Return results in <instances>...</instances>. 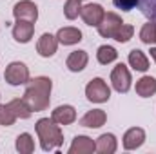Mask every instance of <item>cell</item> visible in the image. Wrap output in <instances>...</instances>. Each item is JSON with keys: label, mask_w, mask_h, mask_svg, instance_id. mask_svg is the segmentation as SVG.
<instances>
[{"label": "cell", "mask_w": 156, "mask_h": 154, "mask_svg": "<svg viewBox=\"0 0 156 154\" xmlns=\"http://www.w3.org/2000/svg\"><path fill=\"white\" fill-rule=\"evenodd\" d=\"M51 89H53V82L47 76H37L27 82L24 100H26V103L29 105L31 111L40 113V111H45L49 107Z\"/></svg>", "instance_id": "1"}, {"label": "cell", "mask_w": 156, "mask_h": 154, "mask_svg": "<svg viewBox=\"0 0 156 154\" xmlns=\"http://www.w3.org/2000/svg\"><path fill=\"white\" fill-rule=\"evenodd\" d=\"M35 131L38 134L42 151L49 152V151H55V149L62 147L64 134H62L60 125L53 118H40L38 121H37V125H35Z\"/></svg>", "instance_id": "2"}, {"label": "cell", "mask_w": 156, "mask_h": 154, "mask_svg": "<svg viewBox=\"0 0 156 154\" xmlns=\"http://www.w3.org/2000/svg\"><path fill=\"white\" fill-rule=\"evenodd\" d=\"M85 96L93 103H104L111 98V89L102 78H93L85 87Z\"/></svg>", "instance_id": "3"}, {"label": "cell", "mask_w": 156, "mask_h": 154, "mask_svg": "<svg viewBox=\"0 0 156 154\" xmlns=\"http://www.w3.org/2000/svg\"><path fill=\"white\" fill-rule=\"evenodd\" d=\"M4 80L9 85H24V83H27L29 82V69H27V65L22 64V62H11L5 67Z\"/></svg>", "instance_id": "4"}, {"label": "cell", "mask_w": 156, "mask_h": 154, "mask_svg": "<svg viewBox=\"0 0 156 154\" xmlns=\"http://www.w3.org/2000/svg\"><path fill=\"white\" fill-rule=\"evenodd\" d=\"M131 73H129V69H127V65H123V64H118L116 67L113 69V73H111V83H113V87H115V91L116 93H127L129 89H131Z\"/></svg>", "instance_id": "5"}, {"label": "cell", "mask_w": 156, "mask_h": 154, "mask_svg": "<svg viewBox=\"0 0 156 154\" xmlns=\"http://www.w3.org/2000/svg\"><path fill=\"white\" fill-rule=\"evenodd\" d=\"M13 15H15L16 20H31V22H37L38 20V7L31 0H20V2L15 4Z\"/></svg>", "instance_id": "6"}, {"label": "cell", "mask_w": 156, "mask_h": 154, "mask_svg": "<svg viewBox=\"0 0 156 154\" xmlns=\"http://www.w3.org/2000/svg\"><path fill=\"white\" fill-rule=\"evenodd\" d=\"M104 15H105V11H104V7L100 4H87V5H82V9H80L82 20L91 27H98Z\"/></svg>", "instance_id": "7"}, {"label": "cell", "mask_w": 156, "mask_h": 154, "mask_svg": "<svg viewBox=\"0 0 156 154\" xmlns=\"http://www.w3.org/2000/svg\"><path fill=\"white\" fill-rule=\"evenodd\" d=\"M122 24L123 22H122V18L118 16L116 13H105L104 18H102V22L98 24V33L104 38H113Z\"/></svg>", "instance_id": "8"}, {"label": "cell", "mask_w": 156, "mask_h": 154, "mask_svg": "<svg viewBox=\"0 0 156 154\" xmlns=\"http://www.w3.org/2000/svg\"><path fill=\"white\" fill-rule=\"evenodd\" d=\"M35 33V22L31 20H16V24L13 26V38L18 44H27L33 38Z\"/></svg>", "instance_id": "9"}, {"label": "cell", "mask_w": 156, "mask_h": 154, "mask_svg": "<svg viewBox=\"0 0 156 154\" xmlns=\"http://www.w3.org/2000/svg\"><path fill=\"white\" fill-rule=\"evenodd\" d=\"M145 142V131L140 127H133L123 134V149L125 151H134L142 147Z\"/></svg>", "instance_id": "10"}, {"label": "cell", "mask_w": 156, "mask_h": 154, "mask_svg": "<svg viewBox=\"0 0 156 154\" xmlns=\"http://www.w3.org/2000/svg\"><path fill=\"white\" fill-rule=\"evenodd\" d=\"M58 49V38L53 37L51 33H44L42 37L38 38V44H37V51H38L40 56L44 58H49L56 53Z\"/></svg>", "instance_id": "11"}, {"label": "cell", "mask_w": 156, "mask_h": 154, "mask_svg": "<svg viewBox=\"0 0 156 154\" xmlns=\"http://www.w3.org/2000/svg\"><path fill=\"white\" fill-rule=\"evenodd\" d=\"M105 121H107L105 111H102V109H93V111H89V113H85V114L82 116L80 125H82V127H89V129H98V127L105 125Z\"/></svg>", "instance_id": "12"}, {"label": "cell", "mask_w": 156, "mask_h": 154, "mask_svg": "<svg viewBox=\"0 0 156 154\" xmlns=\"http://www.w3.org/2000/svg\"><path fill=\"white\" fill-rule=\"evenodd\" d=\"M94 151H96V143L89 136H75L69 147V154H93Z\"/></svg>", "instance_id": "13"}, {"label": "cell", "mask_w": 156, "mask_h": 154, "mask_svg": "<svg viewBox=\"0 0 156 154\" xmlns=\"http://www.w3.org/2000/svg\"><path fill=\"white\" fill-rule=\"evenodd\" d=\"M51 118L58 123V125H71L75 120H76V109L73 105H58Z\"/></svg>", "instance_id": "14"}, {"label": "cell", "mask_w": 156, "mask_h": 154, "mask_svg": "<svg viewBox=\"0 0 156 154\" xmlns=\"http://www.w3.org/2000/svg\"><path fill=\"white\" fill-rule=\"evenodd\" d=\"M87 62H89L87 53H85V51H82V49H78V51H73V53L67 56L66 65H67V69H69L71 73H80V71H83V69H85Z\"/></svg>", "instance_id": "15"}, {"label": "cell", "mask_w": 156, "mask_h": 154, "mask_svg": "<svg viewBox=\"0 0 156 154\" xmlns=\"http://www.w3.org/2000/svg\"><path fill=\"white\" fill-rule=\"evenodd\" d=\"M56 38H58V44L75 45L78 42H82V31L78 27H62V29H58Z\"/></svg>", "instance_id": "16"}, {"label": "cell", "mask_w": 156, "mask_h": 154, "mask_svg": "<svg viewBox=\"0 0 156 154\" xmlns=\"http://www.w3.org/2000/svg\"><path fill=\"white\" fill-rule=\"evenodd\" d=\"M94 143H96V152H100V154H113V152H116V147H118L116 136H115V134H111V132L102 134Z\"/></svg>", "instance_id": "17"}, {"label": "cell", "mask_w": 156, "mask_h": 154, "mask_svg": "<svg viewBox=\"0 0 156 154\" xmlns=\"http://www.w3.org/2000/svg\"><path fill=\"white\" fill-rule=\"evenodd\" d=\"M136 94L142 98H151L153 94H156V78L142 76L136 82Z\"/></svg>", "instance_id": "18"}, {"label": "cell", "mask_w": 156, "mask_h": 154, "mask_svg": "<svg viewBox=\"0 0 156 154\" xmlns=\"http://www.w3.org/2000/svg\"><path fill=\"white\" fill-rule=\"evenodd\" d=\"M129 65L134 69V71H140V73H145L149 69V60L145 56L144 51L140 49H133L129 53Z\"/></svg>", "instance_id": "19"}, {"label": "cell", "mask_w": 156, "mask_h": 154, "mask_svg": "<svg viewBox=\"0 0 156 154\" xmlns=\"http://www.w3.org/2000/svg\"><path fill=\"white\" fill-rule=\"evenodd\" d=\"M9 109L13 111V114L16 116V118H22V120H27L29 116H31V109H29V105L26 103V100L24 98H15V100H11L9 103Z\"/></svg>", "instance_id": "20"}, {"label": "cell", "mask_w": 156, "mask_h": 154, "mask_svg": "<svg viewBox=\"0 0 156 154\" xmlns=\"http://www.w3.org/2000/svg\"><path fill=\"white\" fill-rule=\"evenodd\" d=\"M16 151L20 154H31L35 151V140L29 132H22L16 138Z\"/></svg>", "instance_id": "21"}, {"label": "cell", "mask_w": 156, "mask_h": 154, "mask_svg": "<svg viewBox=\"0 0 156 154\" xmlns=\"http://www.w3.org/2000/svg\"><path fill=\"white\" fill-rule=\"evenodd\" d=\"M96 58L102 65H107V64H113L115 60L118 58V53L115 47L111 45H100L98 51H96Z\"/></svg>", "instance_id": "22"}, {"label": "cell", "mask_w": 156, "mask_h": 154, "mask_svg": "<svg viewBox=\"0 0 156 154\" xmlns=\"http://www.w3.org/2000/svg\"><path fill=\"white\" fill-rule=\"evenodd\" d=\"M140 40L147 45H154L156 44V22L149 20L147 24H144L142 31H140Z\"/></svg>", "instance_id": "23"}, {"label": "cell", "mask_w": 156, "mask_h": 154, "mask_svg": "<svg viewBox=\"0 0 156 154\" xmlns=\"http://www.w3.org/2000/svg\"><path fill=\"white\" fill-rule=\"evenodd\" d=\"M80 9H82V0H67L64 5V15L67 20H75L80 15Z\"/></svg>", "instance_id": "24"}, {"label": "cell", "mask_w": 156, "mask_h": 154, "mask_svg": "<svg viewBox=\"0 0 156 154\" xmlns=\"http://www.w3.org/2000/svg\"><path fill=\"white\" fill-rule=\"evenodd\" d=\"M133 35H134V27L131 24H122L113 38L116 40V42H120V44H125V42H129V40L133 38Z\"/></svg>", "instance_id": "25"}, {"label": "cell", "mask_w": 156, "mask_h": 154, "mask_svg": "<svg viewBox=\"0 0 156 154\" xmlns=\"http://www.w3.org/2000/svg\"><path fill=\"white\" fill-rule=\"evenodd\" d=\"M138 7L142 9V13L149 20L156 22V0H140L138 2Z\"/></svg>", "instance_id": "26"}, {"label": "cell", "mask_w": 156, "mask_h": 154, "mask_svg": "<svg viewBox=\"0 0 156 154\" xmlns=\"http://www.w3.org/2000/svg\"><path fill=\"white\" fill-rule=\"evenodd\" d=\"M18 118L13 114V111L9 109V105H0V125L4 127H11Z\"/></svg>", "instance_id": "27"}, {"label": "cell", "mask_w": 156, "mask_h": 154, "mask_svg": "<svg viewBox=\"0 0 156 154\" xmlns=\"http://www.w3.org/2000/svg\"><path fill=\"white\" fill-rule=\"evenodd\" d=\"M138 2H140V0H113V4L116 5L118 9H122V11H131V9H134V7L138 5Z\"/></svg>", "instance_id": "28"}, {"label": "cell", "mask_w": 156, "mask_h": 154, "mask_svg": "<svg viewBox=\"0 0 156 154\" xmlns=\"http://www.w3.org/2000/svg\"><path fill=\"white\" fill-rule=\"evenodd\" d=\"M151 56H153V60L156 62V47H151Z\"/></svg>", "instance_id": "29"}]
</instances>
